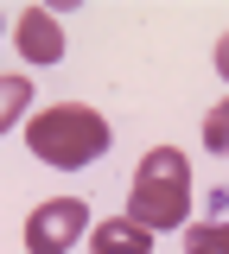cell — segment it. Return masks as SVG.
Masks as SVG:
<instances>
[{
  "instance_id": "9c48e42d",
  "label": "cell",
  "mask_w": 229,
  "mask_h": 254,
  "mask_svg": "<svg viewBox=\"0 0 229 254\" xmlns=\"http://www.w3.org/2000/svg\"><path fill=\"white\" fill-rule=\"evenodd\" d=\"M217 76H223V83H229V32H223V38H217Z\"/></svg>"
},
{
  "instance_id": "ba28073f",
  "label": "cell",
  "mask_w": 229,
  "mask_h": 254,
  "mask_svg": "<svg viewBox=\"0 0 229 254\" xmlns=\"http://www.w3.org/2000/svg\"><path fill=\"white\" fill-rule=\"evenodd\" d=\"M204 146L229 159V95L217 102V108H210V115H204Z\"/></svg>"
},
{
  "instance_id": "7a4b0ae2",
  "label": "cell",
  "mask_w": 229,
  "mask_h": 254,
  "mask_svg": "<svg viewBox=\"0 0 229 254\" xmlns=\"http://www.w3.org/2000/svg\"><path fill=\"white\" fill-rule=\"evenodd\" d=\"M26 146L45 165L76 172V165H96L108 153V121H102L96 108H83V102H58V108H45V115L26 121Z\"/></svg>"
},
{
  "instance_id": "8992f818",
  "label": "cell",
  "mask_w": 229,
  "mask_h": 254,
  "mask_svg": "<svg viewBox=\"0 0 229 254\" xmlns=\"http://www.w3.org/2000/svg\"><path fill=\"white\" fill-rule=\"evenodd\" d=\"M185 254H229V222L223 216L191 222V229H185Z\"/></svg>"
},
{
  "instance_id": "277c9868",
  "label": "cell",
  "mask_w": 229,
  "mask_h": 254,
  "mask_svg": "<svg viewBox=\"0 0 229 254\" xmlns=\"http://www.w3.org/2000/svg\"><path fill=\"white\" fill-rule=\"evenodd\" d=\"M13 51L26 64H58L64 58V26H58V13H51V6H26V13L13 19Z\"/></svg>"
},
{
  "instance_id": "3957f363",
  "label": "cell",
  "mask_w": 229,
  "mask_h": 254,
  "mask_svg": "<svg viewBox=\"0 0 229 254\" xmlns=\"http://www.w3.org/2000/svg\"><path fill=\"white\" fill-rule=\"evenodd\" d=\"M89 203L83 197H45L26 210V254H70L76 242H89Z\"/></svg>"
},
{
  "instance_id": "5b68a950",
  "label": "cell",
  "mask_w": 229,
  "mask_h": 254,
  "mask_svg": "<svg viewBox=\"0 0 229 254\" xmlns=\"http://www.w3.org/2000/svg\"><path fill=\"white\" fill-rule=\"evenodd\" d=\"M89 254H153V229H140L121 210V216H108V222L89 229Z\"/></svg>"
},
{
  "instance_id": "52a82bcc",
  "label": "cell",
  "mask_w": 229,
  "mask_h": 254,
  "mask_svg": "<svg viewBox=\"0 0 229 254\" xmlns=\"http://www.w3.org/2000/svg\"><path fill=\"white\" fill-rule=\"evenodd\" d=\"M32 102V76H6V95H0V127H19V108Z\"/></svg>"
},
{
  "instance_id": "6da1fadb",
  "label": "cell",
  "mask_w": 229,
  "mask_h": 254,
  "mask_svg": "<svg viewBox=\"0 0 229 254\" xmlns=\"http://www.w3.org/2000/svg\"><path fill=\"white\" fill-rule=\"evenodd\" d=\"M191 210V159L178 146H153V153L134 165V190H128V216L140 229H185Z\"/></svg>"
}]
</instances>
